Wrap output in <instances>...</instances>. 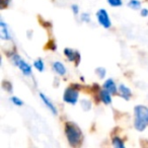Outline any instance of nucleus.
<instances>
[{"mask_svg": "<svg viewBox=\"0 0 148 148\" xmlns=\"http://www.w3.org/2000/svg\"><path fill=\"white\" fill-rule=\"evenodd\" d=\"M99 101L103 103H105V105H110V103H112V93L110 92L109 90H107V89L103 88V89H101V90H99Z\"/></svg>", "mask_w": 148, "mask_h": 148, "instance_id": "9", "label": "nucleus"}, {"mask_svg": "<svg viewBox=\"0 0 148 148\" xmlns=\"http://www.w3.org/2000/svg\"><path fill=\"white\" fill-rule=\"evenodd\" d=\"M97 18L99 23L105 29H110L112 27V21L110 18V15L108 13V11L103 8H101L99 10H97Z\"/></svg>", "mask_w": 148, "mask_h": 148, "instance_id": "5", "label": "nucleus"}, {"mask_svg": "<svg viewBox=\"0 0 148 148\" xmlns=\"http://www.w3.org/2000/svg\"><path fill=\"white\" fill-rule=\"evenodd\" d=\"M39 95H40V97H41V99H42V101H43L44 103H45V106L48 108V109L50 110V111L52 112V114L53 115H57L58 114V111H57V109H56V107L54 106V103H52L51 101H50V99H48L47 97H46L45 95H44L43 92H40L39 93Z\"/></svg>", "mask_w": 148, "mask_h": 148, "instance_id": "11", "label": "nucleus"}, {"mask_svg": "<svg viewBox=\"0 0 148 148\" xmlns=\"http://www.w3.org/2000/svg\"><path fill=\"white\" fill-rule=\"evenodd\" d=\"M34 67L39 72H43L45 70V63H44V61L42 59H37L34 62Z\"/></svg>", "mask_w": 148, "mask_h": 148, "instance_id": "14", "label": "nucleus"}, {"mask_svg": "<svg viewBox=\"0 0 148 148\" xmlns=\"http://www.w3.org/2000/svg\"><path fill=\"white\" fill-rule=\"evenodd\" d=\"M103 87L107 90H109L112 95H117L118 93V86L116 84V82L114 81V79L109 78L105 81V83L103 84Z\"/></svg>", "mask_w": 148, "mask_h": 148, "instance_id": "10", "label": "nucleus"}, {"mask_svg": "<svg viewBox=\"0 0 148 148\" xmlns=\"http://www.w3.org/2000/svg\"><path fill=\"white\" fill-rule=\"evenodd\" d=\"M79 88H80V86L77 84L67 87L63 93V101L69 105H76L79 97Z\"/></svg>", "mask_w": 148, "mask_h": 148, "instance_id": "4", "label": "nucleus"}, {"mask_svg": "<svg viewBox=\"0 0 148 148\" xmlns=\"http://www.w3.org/2000/svg\"><path fill=\"white\" fill-rule=\"evenodd\" d=\"M134 127L137 131L143 132L148 126V108L145 106H136L134 108Z\"/></svg>", "mask_w": 148, "mask_h": 148, "instance_id": "2", "label": "nucleus"}, {"mask_svg": "<svg viewBox=\"0 0 148 148\" xmlns=\"http://www.w3.org/2000/svg\"><path fill=\"white\" fill-rule=\"evenodd\" d=\"M109 5L112 7H120L123 5V1L122 0H107Z\"/></svg>", "mask_w": 148, "mask_h": 148, "instance_id": "17", "label": "nucleus"}, {"mask_svg": "<svg viewBox=\"0 0 148 148\" xmlns=\"http://www.w3.org/2000/svg\"><path fill=\"white\" fill-rule=\"evenodd\" d=\"M71 9H72V11H73L74 14H78V13H79V7H78V5H77V4H72L71 5Z\"/></svg>", "mask_w": 148, "mask_h": 148, "instance_id": "23", "label": "nucleus"}, {"mask_svg": "<svg viewBox=\"0 0 148 148\" xmlns=\"http://www.w3.org/2000/svg\"><path fill=\"white\" fill-rule=\"evenodd\" d=\"M0 27H1V29H0V38L4 40V41H10L12 39V37H11L10 32L8 29V25L2 19L0 21Z\"/></svg>", "mask_w": 148, "mask_h": 148, "instance_id": "7", "label": "nucleus"}, {"mask_svg": "<svg viewBox=\"0 0 148 148\" xmlns=\"http://www.w3.org/2000/svg\"><path fill=\"white\" fill-rule=\"evenodd\" d=\"M95 73L99 75V78H105L106 74H107V70H106L103 67H99L95 69Z\"/></svg>", "mask_w": 148, "mask_h": 148, "instance_id": "18", "label": "nucleus"}, {"mask_svg": "<svg viewBox=\"0 0 148 148\" xmlns=\"http://www.w3.org/2000/svg\"><path fill=\"white\" fill-rule=\"evenodd\" d=\"M118 93H119L120 97H121L122 99H125V101H129L130 97H131V95H132L131 89H130L128 86H126L125 84H123V83L118 86Z\"/></svg>", "mask_w": 148, "mask_h": 148, "instance_id": "8", "label": "nucleus"}, {"mask_svg": "<svg viewBox=\"0 0 148 148\" xmlns=\"http://www.w3.org/2000/svg\"><path fill=\"white\" fill-rule=\"evenodd\" d=\"M81 108H82L84 111H89L91 109V103L88 99H82L81 101Z\"/></svg>", "mask_w": 148, "mask_h": 148, "instance_id": "16", "label": "nucleus"}, {"mask_svg": "<svg viewBox=\"0 0 148 148\" xmlns=\"http://www.w3.org/2000/svg\"><path fill=\"white\" fill-rule=\"evenodd\" d=\"M128 6L131 7L134 10H138L141 7V3H140L139 0H130L129 2H128Z\"/></svg>", "mask_w": 148, "mask_h": 148, "instance_id": "15", "label": "nucleus"}, {"mask_svg": "<svg viewBox=\"0 0 148 148\" xmlns=\"http://www.w3.org/2000/svg\"><path fill=\"white\" fill-rule=\"evenodd\" d=\"M2 87H3V89H5V90L8 91V92H12L13 87H12V84H11V83L9 82V81H6V80L3 81Z\"/></svg>", "mask_w": 148, "mask_h": 148, "instance_id": "20", "label": "nucleus"}, {"mask_svg": "<svg viewBox=\"0 0 148 148\" xmlns=\"http://www.w3.org/2000/svg\"><path fill=\"white\" fill-rule=\"evenodd\" d=\"M10 101H11V103L14 106H16V107H23V101L17 97H12L10 99Z\"/></svg>", "mask_w": 148, "mask_h": 148, "instance_id": "19", "label": "nucleus"}, {"mask_svg": "<svg viewBox=\"0 0 148 148\" xmlns=\"http://www.w3.org/2000/svg\"><path fill=\"white\" fill-rule=\"evenodd\" d=\"M112 144L117 148H125V143H124L123 139H121L120 137H114L112 139Z\"/></svg>", "mask_w": 148, "mask_h": 148, "instance_id": "13", "label": "nucleus"}, {"mask_svg": "<svg viewBox=\"0 0 148 148\" xmlns=\"http://www.w3.org/2000/svg\"><path fill=\"white\" fill-rule=\"evenodd\" d=\"M80 19L83 23H90V15L87 12H83L80 16Z\"/></svg>", "mask_w": 148, "mask_h": 148, "instance_id": "21", "label": "nucleus"}, {"mask_svg": "<svg viewBox=\"0 0 148 148\" xmlns=\"http://www.w3.org/2000/svg\"><path fill=\"white\" fill-rule=\"evenodd\" d=\"M65 135L68 140V143L72 147H77L82 142V132L81 129L72 122H67L65 124Z\"/></svg>", "mask_w": 148, "mask_h": 148, "instance_id": "1", "label": "nucleus"}, {"mask_svg": "<svg viewBox=\"0 0 148 148\" xmlns=\"http://www.w3.org/2000/svg\"><path fill=\"white\" fill-rule=\"evenodd\" d=\"M7 56L10 58V60L13 63V65L16 66L25 76H27V77L31 76L32 72H33V70H32V66L29 65L27 61H25L23 59H21V57L16 53V52L7 53Z\"/></svg>", "mask_w": 148, "mask_h": 148, "instance_id": "3", "label": "nucleus"}, {"mask_svg": "<svg viewBox=\"0 0 148 148\" xmlns=\"http://www.w3.org/2000/svg\"><path fill=\"white\" fill-rule=\"evenodd\" d=\"M64 55L67 57V59L70 62H75V65L78 66L79 62H80V54L75 50H72L70 48H65L64 49Z\"/></svg>", "mask_w": 148, "mask_h": 148, "instance_id": "6", "label": "nucleus"}, {"mask_svg": "<svg viewBox=\"0 0 148 148\" xmlns=\"http://www.w3.org/2000/svg\"><path fill=\"white\" fill-rule=\"evenodd\" d=\"M140 14H141V16H143V17L148 16V9H146V8L141 9V11H140Z\"/></svg>", "mask_w": 148, "mask_h": 148, "instance_id": "24", "label": "nucleus"}, {"mask_svg": "<svg viewBox=\"0 0 148 148\" xmlns=\"http://www.w3.org/2000/svg\"><path fill=\"white\" fill-rule=\"evenodd\" d=\"M10 2H11V0H1V1H0V4H1L0 7H1V9L7 7L9 4H10Z\"/></svg>", "mask_w": 148, "mask_h": 148, "instance_id": "22", "label": "nucleus"}, {"mask_svg": "<svg viewBox=\"0 0 148 148\" xmlns=\"http://www.w3.org/2000/svg\"><path fill=\"white\" fill-rule=\"evenodd\" d=\"M52 67H53L54 71H55L58 75H60V76H64V75L66 74V72H67L64 64L60 61H55L53 63V65H52Z\"/></svg>", "mask_w": 148, "mask_h": 148, "instance_id": "12", "label": "nucleus"}]
</instances>
